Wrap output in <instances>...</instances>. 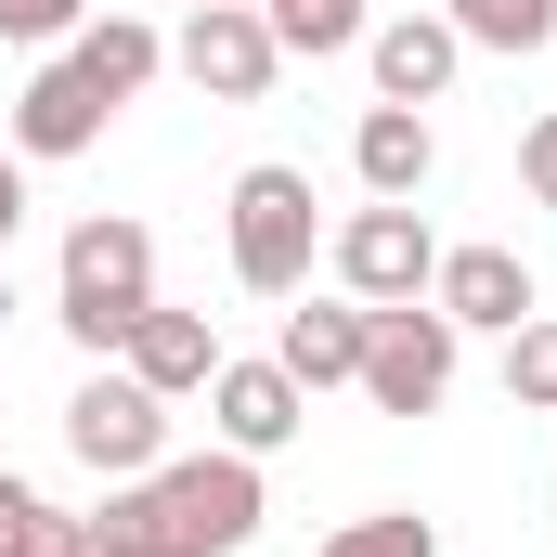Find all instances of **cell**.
<instances>
[{
	"instance_id": "cell-1",
	"label": "cell",
	"mask_w": 557,
	"mask_h": 557,
	"mask_svg": "<svg viewBox=\"0 0 557 557\" xmlns=\"http://www.w3.org/2000/svg\"><path fill=\"white\" fill-rule=\"evenodd\" d=\"M143 311H156V234L117 221V208H91L78 234H65V273H52V324L78 337V350H117Z\"/></svg>"
},
{
	"instance_id": "cell-2",
	"label": "cell",
	"mask_w": 557,
	"mask_h": 557,
	"mask_svg": "<svg viewBox=\"0 0 557 557\" xmlns=\"http://www.w3.org/2000/svg\"><path fill=\"white\" fill-rule=\"evenodd\" d=\"M221 234H234V285H247V298H298V285H311V260H324L311 169H285V156L234 169V208H221Z\"/></svg>"
},
{
	"instance_id": "cell-3",
	"label": "cell",
	"mask_w": 557,
	"mask_h": 557,
	"mask_svg": "<svg viewBox=\"0 0 557 557\" xmlns=\"http://www.w3.org/2000/svg\"><path fill=\"white\" fill-rule=\"evenodd\" d=\"M156 532H169V557H234L247 532H260V454H169L156 467Z\"/></svg>"
},
{
	"instance_id": "cell-4",
	"label": "cell",
	"mask_w": 557,
	"mask_h": 557,
	"mask_svg": "<svg viewBox=\"0 0 557 557\" xmlns=\"http://www.w3.org/2000/svg\"><path fill=\"white\" fill-rule=\"evenodd\" d=\"M376 416H441V389H454V324L428 311V298H389V311H363V376H350Z\"/></svg>"
},
{
	"instance_id": "cell-5",
	"label": "cell",
	"mask_w": 557,
	"mask_h": 557,
	"mask_svg": "<svg viewBox=\"0 0 557 557\" xmlns=\"http://www.w3.org/2000/svg\"><path fill=\"white\" fill-rule=\"evenodd\" d=\"M324 260H337V285H350L363 311H389V298H428V273H441V234H428V208L376 195V208H350V221L324 234Z\"/></svg>"
},
{
	"instance_id": "cell-6",
	"label": "cell",
	"mask_w": 557,
	"mask_h": 557,
	"mask_svg": "<svg viewBox=\"0 0 557 557\" xmlns=\"http://www.w3.org/2000/svg\"><path fill=\"white\" fill-rule=\"evenodd\" d=\"M65 454H78L91 480H156V467H169V403L117 363V376H91V389L65 403Z\"/></svg>"
},
{
	"instance_id": "cell-7",
	"label": "cell",
	"mask_w": 557,
	"mask_h": 557,
	"mask_svg": "<svg viewBox=\"0 0 557 557\" xmlns=\"http://www.w3.org/2000/svg\"><path fill=\"white\" fill-rule=\"evenodd\" d=\"M169 65H182L208 104H260V91H273V65H285V39H273V13H260V0H208V13H182Z\"/></svg>"
},
{
	"instance_id": "cell-8",
	"label": "cell",
	"mask_w": 557,
	"mask_h": 557,
	"mask_svg": "<svg viewBox=\"0 0 557 557\" xmlns=\"http://www.w3.org/2000/svg\"><path fill=\"white\" fill-rule=\"evenodd\" d=\"M428 311H441L454 337H519V324L545 311V285H532V260H519V247H441Z\"/></svg>"
},
{
	"instance_id": "cell-9",
	"label": "cell",
	"mask_w": 557,
	"mask_h": 557,
	"mask_svg": "<svg viewBox=\"0 0 557 557\" xmlns=\"http://www.w3.org/2000/svg\"><path fill=\"white\" fill-rule=\"evenodd\" d=\"M104 117H117V104H104V91H91L65 52H52V65L13 91V156H26V169H52V156H91V143H104Z\"/></svg>"
},
{
	"instance_id": "cell-10",
	"label": "cell",
	"mask_w": 557,
	"mask_h": 557,
	"mask_svg": "<svg viewBox=\"0 0 557 557\" xmlns=\"http://www.w3.org/2000/svg\"><path fill=\"white\" fill-rule=\"evenodd\" d=\"M363 65H376V104H441L467 39H454V13H389V26H363Z\"/></svg>"
},
{
	"instance_id": "cell-11",
	"label": "cell",
	"mask_w": 557,
	"mask_h": 557,
	"mask_svg": "<svg viewBox=\"0 0 557 557\" xmlns=\"http://www.w3.org/2000/svg\"><path fill=\"white\" fill-rule=\"evenodd\" d=\"M208 416H221L234 454H285V441L311 428V389H298L285 363H221V376H208Z\"/></svg>"
},
{
	"instance_id": "cell-12",
	"label": "cell",
	"mask_w": 557,
	"mask_h": 557,
	"mask_svg": "<svg viewBox=\"0 0 557 557\" xmlns=\"http://www.w3.org/2000/svg\"><path fill=\"white\" fill-rule=\"evenodd\" d=\"M117 363H131L156 403H195V389L221 376V324H208V311H169V298H156L131 337H117Z\"/></svg>"
},
{
	"instance_id": "cell-13",
	"label": "cell",
	"mask_w": 557,
	"mask_h": 557,
	"mask_svg": "<svg viewBox=\"0 0 557 557\" xmlns=\"http://www.w3.org/2000/svg\"><path fill=\"white\" fill-rule=\"evenodd\" d=\"M350 169H363V195H403V208H416V195H428V169H441L428 104H376V117L350 131Z\"/></svg>"
},
{
	"instance_id": "cell-14",
	"label": "cell",
	"mask_w": 557,
	"mask_h": 557,
	"mask_svg": "<svg viewBox=\"0 0 557 557\" xmlns=\"http://www.w3.org/2000/svg\"><path fill=\"white\" fill-rule=\"evenodd\" d=\"M273 363L298 376V389H350V376H363V298H311V311H285Z\"/></svg>"
},
{
	"instance_id": "cell-15",
	"label": "cell",
	"mask_w": 557,
	"mask_h": 557,
	"mask_svg": "<svg viewBox=\"0 0 557 557\" xmlns=\"http://www.w3.org/2000/svg\"><path fill=\"white\" fill-rule=\"evenodd\" d=\"M65 65H78L104 104H143V91H156V65H169V39H156L143 13H91V26L65 39Z\"/></svg>"
},
{
	"instance_id": "cell-16",
	"label": "cell",
	"mask_w": 557,
	"mask_h": 557,
	"mask_svg": "<svg viewBox=\"0 0 557 557\" xmlns=\"http://www.w3.org/2000/svg\"><path fill=\"white\" fill-rule=\"evenodd\" d=\"M467 52H545L557 39V0H441Z\"/></svg>"
},
{
	"instance_id": "cell-17",
	"label": "cell",
	"mask_w": 557,
	"mask_h": 557,
	"mask_svg": "<svg viewBox=\"0 0 557 557\" xmlns=\"http://www.w3.org/2000/svg\"><path fill=\"white\" fill-rule=\"evenodd\" d=\"M506 403H519V416H557V311H532V324L506 337Z\"/></svg>"
},
{
	"instance_id": "cell-18",
	"label": "cell",
	"mask_w": 557,
	"mask_h": 557,
	"mask_svg": "<svg viewBox=\"0 0 557 557\" xmlns=\"http://www.w3.org/2000/svg\"><path fill=\"white\" fill-rule=\"evenodd\" d=\"M260 13H273L285 52H350L363 39V0H260Z\"/></svg>"
},
{
	"instance_id": "cell-19",
	"label": "cell",
	"mask_w": 557,
	"mask_h": 557,
	"mask_svg": "<svg viewBox=\"0 0 557 557\" xmlns=\"http://www.w3.org/2000/svg\"><path fill=\"white\" fill-rule=\"evenodd\" d=\"M324 557H441V532H428L416 506H376V519H350Z\"/></svg>"
},
{
	"instance_id": "cell-20",
	"label": "cell",
	"mask_w": 557,
	"mask_h": 557,
	"mask_svg": "<svg viewBox=\"0 0 557 557\" xmlns=\"http://www.w3.org/2000/svg\"><path fill=\"white\" fill-rule=\"evenodd\" d=\"M0 557H91V532H78L65 506H39V493H26V506L0 519Z\"/></svg>"
},
{
	"instance_id": "cell-21",
	"label": "cell",
	"mask_w": 557,
	"mask_h": 557,
	"mask_svg": "<svg viewBox=\"0 0 557 557\" xmlns=\"http://www.w3.org/2000/svg\"><path fill=\"white\" fill-rule=\"evenodd\" d=\"M78 26H91V0H0V39H26V52H52Z\"/></svg>"
},
{
	"instance_id": "cell-22",
	"label": "cell",
	"mask_w": 557,
	"mask_h": 557,
	"mask_svg": "<svg viewBox=\"0 0 557 557\" xmlns=\"http://www.w3.org/2000/svg\"><path fill=\"white\" fill-rule=\"evenodd\" d=\"M519 182H532V208H557V117L519 131Z\"/></svg>"
},
{
	"instance_id": "cell-23",
	"label": "cell",
	"mask_w": 557,
	"mask_h": 557,
	"mask_svg": "<svg viewBox=\"0 0 557 557\" xmlns=\"http://www.w3.org/2000/svg\"><path fill=\"white\" fill-rule=\"evenodd\" d=\"M26 234V156H0V247Z\"/></svg>"
},
{
	"instance_id": "cell-24",
	"label": "cell",
	"mask_w": 557,
	"mask_h": 557,
	"mask_svg": "<svg viewBox=\"0 0 557 557\" xmlns=\"http://www.w3.org/2000/svg\"><path fill=\"white\" fill-rule=\"evenodd\" d=\"M13 506H26V480H13V467H0V519H13Z\"/></svg>"
},
{
	"instance_id": "cell-25",
	"label": "cell",
	"mask_w": 557,
	"mask_h": 557,
	"mask_svg": "<svg viewBox=\"0 0 557 557\" xmlns=\"http://www.w3.org/2000/svg\"><path fill=\"white\" fill-rule=\"evenodd\" d=\"M13 311H26V298H13V273H0V324H13Z\"/></svg>"
},
{
	"instance_id": "cell-26",
	"label": "cell",
	"mask_w": 557,
	"mask_h": 557,
	"mask_svg": "<svg viewBox=\"0 0 557 557\" xmlns=\"http://www.w3.org/2000/svg\"><path fill=\"white\" fill-rule=\"evenodd\" d=\"M195 13H208V0H195Z\"/></svg>"
}]
</instances>
